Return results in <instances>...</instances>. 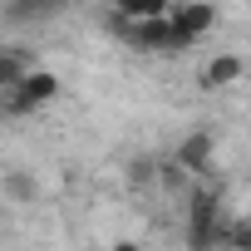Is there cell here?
Listing matches in <instances>:
<instances>
[{
  "label": "cell",
  "mask_w": 251,
  "mask_h": 251,
  "mask_svg": "<svg viewBox=\"0 0 251 251\" xmlns=\"http://www.w3.org/2000/svg\"><path fill=\"white\" fill-rule=\"evenodd\" d=\"M222 226H226L222 187L197 182V187L187 192V246H192V251H212V246H222Z\"/></svg>",
  "instance_id": "1"
},
{
  "label": "cell",
  "mask_w": 251,
  "mask_h": 251,
  "mask_svg": "<svg viewBox=\"0 0 251 251\" xmlns=\"http://www.w3.org/2000/svg\"><path fill=\"white\" fill-rule=\"evenodd\" d=\"M5 94V118H30V113H40V108H50L59 94H64V84H59V74H50V69H25L10 89H0Z\"/></svg>",
  "instance_id": "2"
},
{
  "label": "cell",
  "mask_w": 251,
  "mask_h": 251,
  "mask_svg": "<svg viewBox=\"0 0 251 251\" xmlns=\"http://www.w3.org/2000/svg\"><path fill=\"white\" fill-rule=\"evenodd\" d=\"M212 158H217V133H212V128H192V133L173 148V163H177V168H187L192 177L212 173Z\"/></svg>",
  "instance_id": "3"
},
{
  "label": "cell",
  "mask_w": 251,
  "mask_h": 251,
  "mask_svg": "<svg viewBox=\"0 0 251 251\" xmlns=\"http://www.w3.org/2000/svg\"><path fill=\"white\" fill-rule=\"evenodd\" d=\"M168 15H173V25H177L192 45L217 30V5H212V0H182V5H168Z\"/></svg>",
  "instance_id": "4"
},
{
  "label": "cell",
  "mask_w": 251,
  "mask_h": 251,
  "mask_svg": "<svg viewBox=\"0 0 251 251\" xmlns=\"http://www.w3.org/2000/svg\"><path fill=\"white\" fill-rule=\"evenodd\" d=\"M241 69H246L241 54H212V59L197 69V84H202V89H231V84L241 79Z\"/></svg>",
  "instance_id": "5"
},
{
  "label": "cell",
  "mask_w": 251,
  "mask_h": 251,
  "mask_svg": "<svg viewBox=\"0 0 251 251\" xmlns=\"http://www.w3.org/2000/svg\"><path fill=\"white\" fill-rule=\"evenodd\" d=\"M0 192H5L10 202H35L40 197V177L30 168H5L0 173Z\"/></svg>",
  "instance_id": "6"
},
{
  "label": "cell",
  "mask_w": 251,
  "mask_h": 251,
  "mask_svg": "<svg viewBox=\"0 0 251 251\" xmlns=\"http://www.w3.org/2000/svg\"><path fill=\"white\" fill-rule=\"evenodd\" d=\"M30 64H35V54H30V50H20V45H0V89H10Z\"/></svg>",
  "instance_id": "7"
},
{
  "label": "cell",
  "mask_w": 251,
  "mask_h": 251,
  "mask_svg": "<svg viewBox=\"0 0 251 251\" xmlns=\"http://www.w3.org/2000/svg\"><path fill=\"white\" fill-rule=\"evenodd\" d=\"M173 0H113V15L123 20H148V15H163Z\"/></svg>",
  "instance_id": "8"
},
{
  "label": "cell",
  "mask_w": 251,
  "mask_h": 251,
  "mask_svg": "<svg viewBox=\"0 0 251 251\" xmlns=\"http://www.w3.org/2000/svg\"><path fill=\"white\" fill-rule=\"evenodd\" d=\"M187 177H192V173H187V168H177V163H173V158H168V163H158V168H153V182H158V187H163V192H182V187H187Z\"/></svg>",
  "instance_id": "9"
},
{
  "label": "cell",
  "mask_w": 251,
  "mask_h": 251,
  "mask_svg": "<svg viewBox=\"0 0 251 251\" xmlns=\"http://www.w3.org/2000/svg\"><path fill=\"white\" fill-rule=\"evenodd\" d=\"M0 15H5V25H30V20H40L35 0H5V5H0Z\"/></svg>",
  "instance_id": "10"
},
{
  "label": "cell",
  "mask_w": 251,
  "mask_h": 251,
  "mask_svg": "<svg viewBox=\"0 0 251 251\" xmlns=\"http://www.w3.org/2000/svg\"><path fill=\"white\" fill-rule=\"evenodd\" d=\"M153 168H158L153 158H133V163H128V182H133V187H148V182H153Z\"/></svg>",
  "instance_id": "11"
},
{
  "label": "cell",
  "mask_w": 251,
  "mask_h": 251,
  "mask_svg": "<svg viewBox=\"0 0 251 251\" xmlns=\"http://www.w3.org/2000/svg\"><path fill=\"white\" fill-rule=\"evenodd\" d=\"M69 5H74V0H35L40 20H45V15H59V10H69Z\"/></svg>",
  "instance_id": "12"
},
{
  "label": "cell",
  "mask_w": 251,
  "mask_h": 251,
  "mask_svg": "<svg viewBox=\"0 0 251 251\" xmlns=\"http://www.w3.org/2000/svg\"><path fill=\"white\" fill-rule=\"evenodd\" d=\"M0 123H10V118H5V94H0Z\"/></svg>",
  "instance_id": "13"
}]
</instances>
